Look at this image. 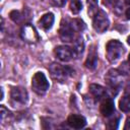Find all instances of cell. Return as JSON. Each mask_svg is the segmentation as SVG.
I'll list each match as a JSON object with an SVG mask.
<instances>
[{
	"label": "cell",
	"mask_w": 130,
	"mask_h": 130,
	"mask_svg": "<svg viewBox=\"0 0 130 130\" xmlns=\"http://www.w3.org/2000/svg\"><path fill=\"white\" fill-rule=\"evenodd\" d=\"M125 48L121 42L118 40H111L106 46V56L111 63L118 62L124 55Z\"/></svg>",
	"instance_id": "6da1fadb"
},
{
	"label": "cell",
	"mask_w": 130,
	"mask_h": 130,
	"mask_svg": "<svg viewBox=\"0 0 130 130\" xmlns=\"http://www.w3.org/2000/svg\"><path fill=\"white\" fill-rule=\"evenodd\" d=\"M28 102V93L24 87L13 86L10 90V105L14 109L25 107Z\"/></svg>",
	"instance_id": "7a4b0ae2"
},
{
	"label": "cell",
	"mask_w": 130,
	"mask_h": 130,
	"mask_svg": "<svg viewBox=\"0 0 130 130\" xmlns=\"http://www.w3.org/2000/svg\"><path fill=\"white\" fill-rule=\"evenodd\" d=\"M49 71L51 76L60 82H64L65 80H67L70 76H72L74 74V70L67 65H61L58 63H52L49 66Z\"/></svg>",
	"instance_id": "3957f363"
},
{
	"label": "cell",
	"mask_w": 130,
	"mask_h": 130,
	"mask_svg": "<svg viewBox=\"0 0 130 130\" xmlns=\"http://www.w3.org/2000/svg\"><path fill=\"white\" fill-rule=\"evenodd\" d=\"M49 87H50V84H49V81H48L46 75L43 72H36L31 78L32 90L37 94L43 95L48 91Z\"/></svg>",
	"instance_id": "277c9868"
},
{
	"label": "cell",
	"mask_w": 130,
	"mask_h": 130,
	"mask_svg": "<svg viewBox=\"0 0 130 130\" xmlns=\"http://www.w3.org/2000/svg\"><path fill=\"white\" fill-rule=\"evenodd\" d=\"M105 80L110 88L118 90L122 86L124 81L123 72H121L118 69H110L105 75Z\"/></svg>",
	"instance_id": "5b68a950"
},
{
	"label": "cell",
	"mask_w": 130,
	"mask_h": 130,
	"mask_svg": "<svg viewBox=\"0 0 130 130\" xmlns=\"http://www.w3.org/2000/svg\"><path fill=\"white\" fill-rule=\"evenodd\" d=\"M92 26H93V29L99 34H103L109 28L110 19L104 10H99L96 14L93 16Z\"/></svg>",
	"instance_id": "8992f818"
},
{
	"label": "cell",
	"mask_w": 130,
	"mask_h": 130,
	"mask_svg": "<svg viewBox=\"0 0 130 130\" xmlns=\"http://www.w3.org/2000/svg\"><path fill=\"white\" fill-rule=\"evenodd\" d=\"M75 32H77V31L74 29L70 19H66L61 22V25L59 28V36L63 42H66V43L74 42Z\"/></svg>",
	"instance_id": "52a82bcc"
},
{
	"label": "cell",
	"mask_w": 130,
	"mask_h": 130,
	"mask_svg": "<svg viewBox=\"0 0 130 130\" xmlns=\"http://www.w3.org/2000/svg\"><path fill=\"white\" fill-rule=\"evenodd\" d=\"M20 36L22 38L23 41L34 44V43H38L40 41V37L39 34L37 31V29L35 28V26H32L29 23H25L20 31Z\"/></svg>",
	"instance_id": "ba28073f"
},
{
	"label": "cell",
	"mask_w": 130,
	"mask_h": 130,
	"mask_svg": "<svg viewBox=\"0 0 130 130\" xmlns=\"http://www.w3.org/2000/svg\"><path fill=\"white\" fill-rule=\"evenodd\" d=\"M55 55L59 60H61L63 62H68L75 57L73 49L68 47V46H65V45L56 47L55 48Z\"/></svg>",
	"instance_id": "9c48e42d"
},
{
	"label": "cell",
	"mask_w": 130,
	"mask_h": 130,
	"mask_svg": "<svg viewBox=\"0 0 130 130\" xmlns=\"http://www.w3.org/2000/svg\"><path fill=\"white\" fill-rule=\"evenodd\" d=\"M67 124L74 129H81L86 125V120L83 116L81 115H76L72 114L68 117L67 119Z\"/></svg>",
	"instance_id": "30bf717a"
},
{
	"label": "cell",
	"mask_w": 130,
	"mask_h": 130,
	"mask_svg": "<svg viewBox=\"0 0 130 130\" xmlns=\"http://www.w3.org/2000/svg\"><path fill=\"white\" fill-rule=\"evenodd\" d=\"M114 111H115V105H114V101L110 98H105L104 101L102 102L101 104V107H100V112L103 116L105 117H110L114 114Z\"/></svg>",
	"instance_id": "8fae6325"
},
{
	"label": "cell",
	"mask_w": 130,
	"mask_h": 130,
	"mask_svg": "<svg viewBox=\"0 0 130 130\" xmlns=\"http://www.w3.org/2000/svg\"><path fill=\"white\" fill-rule=\"evenodd\" d=\"M54 20H55V17H54V14L52 12H47L45 13L39 20V25L45 29V30H49L53 24H54Z\"/></svg>",
	"instance_id": "7c38bea8"
},
{
	"label": "cell",
	"mask_w": 130,
	"mask_h": 130,
	"mask_svg": "<svg viewBox=\"0 0 130 130\" xmlns=\"http://www.w3.org/2000/svg\"><path fill=\"white\" fill-rule=\"evenodd\" d=\"M89 92L96 100L105 99V96L107 94L106 88L104 86H102L100 84H95V83H92V84L89 85Z\"/></svg>",
	"instance_id": "4fadbf2b"
},
{
	"label": "cell",
	"mask_w": 130,
	"mask_h": 130,
	"mask_svg": "<svg viewBox=\"0 0 130 130\" xmlns=\"http://www.w3.org/2000/svg\"><path fill=\"white\" fill-rule=\"evenodd\" d=\"M84 65L89 70H93V69L96 68V66H98V55L95 54L94 51H91L88 54V56H87V58L85 60Z\"/></svg>",
	"instance_id": "5bb4252c"
},
{
	"label": "cell",
	"mask_w": 130,
	"mask_h": 130,
	"mask_svg": "<svg viewBox=\"0 0 130 130\" xmlns=\"http://www.w3.org/2000/svg\"><path fill=\"white\" fill-rule=\"evenodd\" d=\"M119 108L122 112H130V94L125 93L119 101Z\"/></svg>",
	"instance_id": "9a60e30c"
},
{
	"label": "cell",
	"mask_w": 130,
	"mask_h": 130,
	"mask_svg": "<svg viewBox=\"0 0 130 130\" xmlns=\"http://www.w3.org/2000/svg\"><path fill=\"white\" fill-rule=\"evenodd\" d=\"M9 16L15 23H20V22L24 21V19H25V12L19 11V10H13L10 12Z\"/></svg>",
	"instance_id": "2e32d148"
},
{
	"label": "cell",
	"mask_w": 130,
	"mask_h": 130,
	"mask_svg": "<svg viewBox=\"0 0 130 130\" xmlns=\"http://www.w3.org/2000/svg\"><path fill=\"white\" fill-rule=\"evenodd\" d=\"M73 51L75 56H79L80 54H82L83 49H84V42L82 40V38L78 37L77 39L74 40V46H73Z\"/></svg>",
	"instance_id": "e0dca14e"
},
{
	"label": "cell",
	"mask_w": 130,
	"mask_h": 130,
	"mask_svg": "<svg viewBox=\"0 0 130 130\" xmlns=\"http://www.w3.org/2000/svg\"><path fill=\"white\" fill-rule=\"evenodd\" d=\"M87 3V12L89 16H94L96 12L99 11L98 6H99V1L98 0H86Z\"/></svg>",
	"instance_id": "ac0fdd59"
},
{
	"label": "cell",
	"mask_w": 130,
	"mask_h": 130,
	"mask_svg": "<svg viewBox=\"0 0 130 130\" xmlns=\"http://www.w3.org/2000/svg\"><path fill=\"white\" fill-rule=\"evenodd\" d=\"M11 118V113L2 105L0 110V120L2 124H5V122H8Z\"/></svg>",
	"instance_id": "d6986e66"
},
{
	"label": "cell",
	"mask_w": 130,
	"mask_h": 130,
	"mask_svg": "<svg viewBox=\"0 0 130 130\" xmlns=\"http://www.w3.org/2000/svg\"><path fill=\"white\" fill-rule=\"evenodd\" d=\"M82 9V3L80 0H71L70 2V10L73 14H77Z\"/></svg>",
	"instance_id": "ffe728a7"
},
{
	"label": "cell",
	"mask_w": 130,
	"mask_h": 130,
	"mask_svg": "<svg viewBox=\"0 0 130 130\" xmlns=\"http://www.w3.org/2000/svg\"><path fill=\"white\" fill-rule=\"evenodd\" d=\"M70 21H71V23H72V25L76 31H82L85 28V24L81 19L74 18V19H70Z\"/></svg>",
	"instance_id": "44dd1931"
},
{
	"label": "cell",
	"mask_w": 130,
	"mask_h": 130,
	"mask_svg": "<svg viewBox=\"0 0 130 130\" xmlns=\"http://www.w3.org/2000/svg\"><path fill=\"white\" fill-rule=\"evenodd\" d=\"M104 3L107 4V5L110 6V7L115 8V7L119 4V0H104Z\"/></svg>",
	"instance_id": "7402d4cb"
},
{
	"label": "cell",
	"mask_w": 130,
	"mask_h": 130,
	"mask_svg": "<svg viewBox=\"0 0 130 130\" xmlns=\"http://www.w3.org/2000/svg\"><path fill=\"white\" fill-rule=\"evenodd\" d=\"M53 2L58 6H63L66 2V0H53Z\"/></svg>",
	"instance_id": "603a6c76"
},
{
	"label": "cell",
	"mask_w": 130,
	"mask_h": 130,
	"mask_svg": "<svg viewBox=\"0 0 130 130\" xmlns=\"http://www.w3.org/2000/svg\"><path fill=\"white\" fill-rule=\"evenodd\" d=\"M124 129H130V117L127 118L126 123H125V126H124Z\"/></svg>",
	"instance_id": "cb8c5ba5"
},
{
	"label": "cell",
	"mask_w": 130,
	"mask_h": 130,
	"mask_svg": "<svg viewBox=\"0 0 130 130\" xmlns=\"http://www.w3.org/2000/svg\"><path fill=\"white\" fill-rule=\"evenodd\" d=\"M125 15H126V17L128 18V19H130V6L127 8V10L125 11Z\"/></svg>",
	"instance_id": "d4e9b609"
},
{
	"label": "cell",
	"mask_w": 130,
	"mask_h": 130,
	"mask_svg": "<svg viewBox=\"0 0 130 130\" xmlns=\"http://www.w3.org/2000/svg\"><path fill=\"white\" fill-rule=\"evenodd\" d=\"M125 3L128 4V5H130V0H125Z\"/></svg>",
	"instance_id": "484cf974"
},
{
	"label": "cell",
	"mask_w": 130,
	"mask_h": 130,
	"mask_svg": "<svg viewBox=\"0 0 130 130\" xmlns=\"http://www.w3.org/2000/svg\"><path fill=\"white\" fill-rule=\"evenodd\" d=\"M127 42H128V44H129V45H130V36H129V37H128V39H127Z\"/></svg>",
	"instance_id": "4316f807"
},
{
	"label": "cell",
	"mask_w": 130,
	"mask_h": 130,
	"mask_svg": "<svg viewBox=\"0 0 130 130\" xmlns=\"http://www.w3.org/2000/svg\"><path fill=\"white\" fill-rule=\"evenodd\" d=\"M129 62H130V55H129Z\"/></svg>",
	"instance_id": "83f0119b"
}]
</instances>
